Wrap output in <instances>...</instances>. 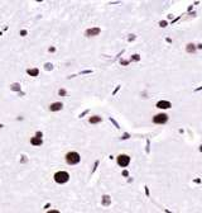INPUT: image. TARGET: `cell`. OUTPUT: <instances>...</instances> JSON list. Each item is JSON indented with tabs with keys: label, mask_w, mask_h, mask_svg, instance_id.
Instances as JSON below:
<instances>
[{
	"label": "cell",
	"mask_w": 202,
	"mask_h": 213,
	"mask_svg": "<svg viewBox=\"0 0 202 213\" xmlns=\"http://www.w3.org/2000/svg\"><path fill=\"white\" fill-rule=\"evenodd\" d=\"M68 179H70V175L66 171H58V173L54 174V180H56L57 183H59V184H63V183L68 181Z\"/></svg>",
	"instance_id": "1"
},
{
	"label": "cell",
	"mask_w": 202,
	"mask_h": 213,
	"mask_svg": "<svg viewBox=\"0 0 202 213\" xmlns=\"http://www.w3.org/2000/svg\"><path fill=\"white\" fill-rule=\"evenodd\" d=\"M66 160L70 165H75V164L80 162V155L77 152H68V154L66 155Z\"/></svg>",
	"instance_id": "2"
},
{
	"label": "cell",
	"mask_w": 202,
	"mask_h": 213,
	"mask_svg": "<svg viewBox=\"0 0 202 213\" xmlns=\"http://www.w3.org/2000/svg\"><path fill=\"white\" fill-rule=\"evenodd\" d=\"M129 162H130V157L129 156H126V155H120L118 157V164L120 166H128L129 165Z\"/></svg>",
	"instance_id": "3"
},
{
	"label": "cell",
	"mask_w": 202,
	"mask_h": 213,
	"mask_svg": "<svg viewBox=\"0 0 202 213\" xmlns=\"http://www.w3.org/2000/svg\"><path fill=\"white\" fill-rule=\"evenodd\" d=\"M167 121H168L167 114H158L153 118V122H154V123H166Z\"/></svg>",
	"instance_id": "4"
},
{
	"label": "cell",
	"mask_w": 202,
	"mask_h": 213,
	"mask_svg": "<svg viewBox=\"0 0 202 213\" xmlns=\"http://www.w3.org/2000/svg\"><path fill=\"white\" fill-rule=\"evenodd\" d=\"M157 107L158 108H162V109H167V108H170V103L166 102V100H161V102H158Z\"/></svg>",
	"instance_id": "5"
},
{
	"label": "cell",
	"mask_w": 202,
	"mask_h": 213,
	"mask_svg": "<svg viewBox=\"0 0 202 213\" xmlns=\"http://www.w3.org/2000/svg\"><path fill=\"white\" fill-rule=\"evenodd\" d=\"M51 111L53 112H56V111H61L62 109V103H53V104L50 107Z\"/></svg>",
	"instance_id": "6"
},
{
	"label": "cell",
	"mask_w": 202,
	"mask_h": 213,
	"mask_svg": "<svg viewBox=\"0 0 202 213\" xmlns=\"http://www.w3.org/2000/svg\"><path fill=\"white\" fill-rule=\"evenodd\" d=\"M30 143L34 145V146H41V145H42V138L38 137V136H37V137H33L32 139H30Z\"/></svg>",
	"instance_id": "7"
},
{
	"label": "cell",
	"mask_w": 202,
	"mask_h": 213,
	"mask_svg": "<svg viewBox=\"0 0 202 213\" xmlns=\"http://www.w3.org/2000/svg\"><path fill=\"white\" fill-rule=\"evenodd\" d=\"M100 33V29L99 28H92V29H89L86 34L89 36V37H91V36H96V34H99Z\"/></svg>",
	"instance_id": "8"
},
{
	"label": "cell",
	"mask_w": 202,
	"mask_h": 213,
	"mask_svg": "<svg viewBox=\"0 0 202 213\" xmlns=\"http://www.w3.org/2000/svg\"><path fill=\"white\" fill-rule=\"evenodd\" d=\"M99 122H101V117H97V115H95V117H91L90 118V123H99Z\"/></svg>",
	"instance_id": "9"
},
{
	"label": "cell",
	"mask_w": 202,
	"mask_h": 213,
	"mask_svg": "<svg viewBox=\"0 0 202 213\" xmlns=\"http://www.w3.org/2000/svg\"><path fill=\"white\" fill-rule=\"evenodd\" d=\"M28 72L30 75H38V70H29Z\"/></svg>",
	"instance_id": "10"
},
{
	"label": "cell",
	"mask_w": 202,
	"mask_h": 213,
	"mask_svg": "<svg viewBox=\"0 0 202 213\" xmlns=\"http://www.w3.org/2000/svg\"><path fill=\"white\" fill-rule=\"evenodd\" d=\"M187 50H188L189 52H192V51H194V47H193V45H189V46L187 47Z\"/></svg>",
	"instance_id": "11"
},
{
	"label": "cell",
	"mask_w": 202,
	"mask_h": 213,
	"mask_svg": "<svg viewBox=\"0 0 202 213\" xmlns=\"http://www.w3.org/2000/svg\"><path fill=\"white\" fill-rule=\"evenodd\" d=\"M48 213H59V212H58V211H50Z\"/></svg>",
	"instance_id": "12"
},
{
	"label": "cell",
	"mask_w": 202,
	"mask_h": 213,
	"mask_svg": "<svg viewBox=\"0 0 202 213\" xmlns=\"http://www.w3.org/2000/svg\"><path fill=\"white\" fill-rule=\"evenodd\" d=\"M0 127H2V126H0Z\"/></svg>",
	"instance_id": "13"
}]
</instances>
